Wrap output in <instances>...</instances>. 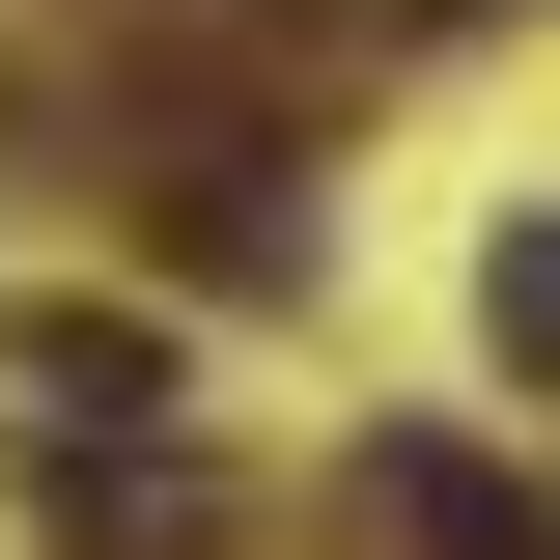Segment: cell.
I'll return each mask as SVG.
<instances>
[{
  "label": "cell",
  "instance_id": "obj_1",
  "mask_svg": "<svg viewBox=\"0 0 560 560\" xmlns=\"http://www.w3.org/2000/svg\"><path fill=\"white\" fill-rule=\"evenodd\" d=\"M224 504H197V448L168 420H57V560H197Z\"/></svg>",
  "mask_w": 560,
  "mask_h": 560
},
{
  "label": "cell",
  "instance_id": "obj_2",
  "mask_svg": "<svg viewBox=\"0 0 560 560\" xmlns=\"http://www.w3.org/2000/svg\"><path fill=\"white\" fill-rule=\"evenodd\" d=\"M337 533H364V560H560L477 448H337Z\"/></svg>",
  "mask_w": 560,
  "mask_h": 560
},
{
  "label": "cell",
  "instance_id": "obj_3",
  "mask_svg": "<svg viewBox=\"0 0 560 560\" xmlns=\"http://www.w3.org/2000/svg\"><path fill=\"white\" fill-rule=\"evenodd\" d=\"M28 393H57V420H168V337H113V308H57V337H28Z\"/></svg>",
  "mask_w": 560,
  "mask_h": 560
},
{
  "label": "cell",
  "instance_id": "obj_4",
  "mask_svg": "<svg viewBox=\"0 0 560 560\" xmlns=\"http://www.w3.org/2000/svg\"><path fill=\"white\" fill-rule=\"evenodd\" d=\"M477 308H504V364L560 393V224H504V253H477Z\"/></svg>",
  "mask_w": 560,
  "mask_h": 560
},
{
  "label": "cell",
  "instance_id": "obj_5",
  "mask_svg": "<svg viewBox=\"0 0 560 560\" xmlns=\"http://www.w3.org/2000/svg\"><path fill=\"white\" fill-rule=\"evenodd\" d=\"M337 28H504V0H337Z\"/></svg>",
  "mask_w": 560,
  "mask_h": 560
}]
</instances>
